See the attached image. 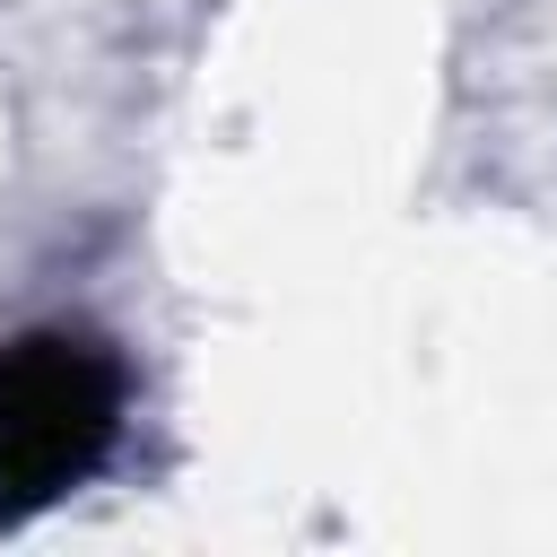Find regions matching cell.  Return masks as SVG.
<instances>
[{
    "label": "cell",
    "instance_id": "cell-1",
    "mask_svg": "<svg viewBox=\"0 0 557 557\" xmlns=\"http://www.w3.org/2000/svg\"><path fill=\"white\" fill-rule=\"evenodd\" d=\"M131 418V366L78 322H35L0 339V522H35L78 496Z\"/></svg>",
    "mask_w": 557,
    "mask_h": 557
}]
</instances>
